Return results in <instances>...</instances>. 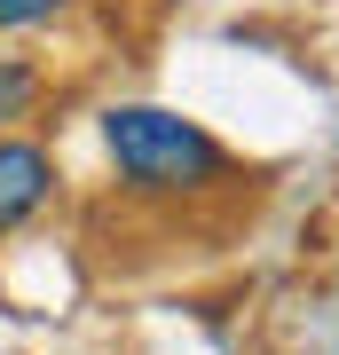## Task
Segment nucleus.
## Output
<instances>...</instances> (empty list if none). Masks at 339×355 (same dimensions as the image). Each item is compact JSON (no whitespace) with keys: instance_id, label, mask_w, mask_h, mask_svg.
<instances>
[{"instance_id":"1","label":"nucleus","mask_w":339,"mask_h":355,"mask_svg":"<svg viewBox=\"0 0 339 355\" xmlns=\"http://www.w3.org/2000/svg\"><path fill=\"white\" fill-rule=\"evenodd\" d=\"M103 150L111 166L134 190L150 198H182V190H214L229 174L221 142L198 127V119L182 111H158V103H119V111H103Z\"/></svg>"},{"instance_id":"4","label":"nucleus","mask_w":339,"mask_h":355,"mask_svg":"<svg viewBox=\"0 0 339 355\" xmlns=\"http://www.w3.org/2000/svg\"><path fill=\"white\" fill-rule=\"evenodd\" d=\"M63 0H0V32H24V24H48Z\"/></svg>"},{"instance_id":"3","label":"nucleus","mask_w":339,"mask_h":355,"mask_svg":"<svg viewBox=\"0 0 339 355\" xmlns=\"http://www.w3.org/2000/svg\"><path fill=\"white\" fill-rule=\"evenodd\" d=\"M32 95H40V71H32V64H16V55H0V127L32 111Z\"/></svg>"},{"instance_id":"2","label":"nucleus","mask_w":339,"mask_h":355,"mask_svg":"<svg viewBox=\"0 0 339 355\" xmlns=\"http://www.w3.org/2000/svg\"><path fill=\"white\" fill-rule=\"evenodd\" d=\"M48 190H55V158L40 142H0V229L32 221L48 205Z\"/></svg>"}]
</instances>
